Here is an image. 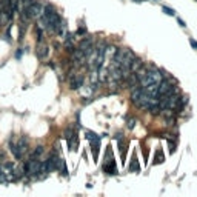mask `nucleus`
Masks as SVG:
<instances>
[{"mask_svg":"<svg viewBox=\"0 0 197 197\" xmlns=\"http://www.w3.org/2000/svg\"><path fill=\"white\" fill-rule=\"evenodd\" d=\"M153 2H159V0H153Z\"/></svg>","mask_w":197,"mask_h":197,"instance_id":"28","label":"nucleus"},{"mask_svg":"<svg viewBox=\"0 0 197 197\" xmlns=\"http://www.w3.org/2000/svg\"><path fill=\"white\" fill-rule=\"evenodd\" d=\"M25 31H26V23L23 22V23L20 25V31H19V39H23V36H25Z\"/></svg>","mask_w":197,"mask_h":197,"instance_id":"17","label":"nucleus"},{"mask_svg":"<svg viewBox=\"0 0 197 197\" xmlns=\"http://www.w3.org/2000/svg\"><path fill=\"white\" fill-rule=\"evenodd\" d=\"M134 2H137V3H140V2H143V0H134Z\"/></svg>","mask_w":197,"mask_h":197,"instance_id":"27","label":"nucleus"},{"mask_svg":"<svg viewBox=\"0 0 197 197\" xmlns=\"http://www.w3.org/2000/svg\"><path fill=\"white\" fill-rule=\"evenodd\" d=\"M177 23H179V25H180L182 28H185V26H186V23H185V22L182 20V19H177Z\"/></svg>","mask_w":197,"mask_h":197,"instance_id":"25","label":"nucleus"},{"mask_svg":"<svg viewBox=\"0 0 197 197\" xmlns=\"http://www.w3.org/2000/svg\"><path fill=\"white\" fill-rule=\"evenodd\" d=\"M43 151H45V148H43L42 145L36 146V150H34V153H33V157H34V159H39L40 156L43 154Z\"/></svg>","mask_w":197,"mask_h":197,"instance_id":"14","label":"nucleus"},{"mask_svg":"<svg viewBox=\"0 0 197 197\" xmlns=\"http://www.w3.org/2000/svg\"><path fill=\"white\" fill-rule=\"evenodd\" d=\"M96 89L91 86V85H82L79 88V92H80V96L83 97V99H89L91 96H92V92H94Z\"/></svg>","mask_w":197,"mask_h":197,"instance_id":"8","label":"nucleus"},{"mask_svg":"<svg viewBox=\"0 0 197 197\" xmlns=\"http://www.w3.org/2000/svg\"><path fill=\"white\" fill-rule=\"evenodd\" d=\"M126 126H128V129H132V128L136 126V120H134V119H131V120H128V123H126Z\"/></svg>","mask_w":197,"mask_h":197,"instance_id":"22","label":"nucleus"},{"mask_svg":"<svg viewBox=\"0 0 197 197\" xmlns=\"http://www.w3.org/2000/svg\"><path fill=\"white\" fill-rule=\"evenodd\" d=\"M22 56H23V51H22V49H17V51H16V59H17V60H20V59H22Z\"/></svg>","mask_w":197,"mask_h":197,"instance_id":"23","label":"nucleus"},{"mask_svg":"<svg viewBox=\"0 0 197 197\" xmlns=\"http://www.w3.org/2000/svg\"><path fill=\"white\" fill-rule=\"evenodd\" d=\"M9 6H11L12 12H19L20 11V0H9Z\"/></svg>","mask_w":197,"mask_h":197,"instance_id":"13","label":"nucleus"},{"mask_svg":"<svg viewBox=\"0 0 197 197\" xmlns=\"http://www.w3.org/2000/svg\"><path fill=\"white\" fill-rule=\"evenodd\" d=\"M9 150H11V153L14 154V157L20 159L26 151H28V139L22 136V137H19L17 143H14L12 140H9Z\"/></svg>","mask_w":197,"mask_h":197,"instance_id":"1","label":"nucleus"},{"mask_svg":"<svg viewBox=\"0 0 197 197\" xmlns=\"http://www.w3.org/2000/svg\"><path fill=\"white\" fill-rule=\"evenodd\" d=\"M190 43H191V46H193V48H196L197 49V42L194 39H190Z\"/></svg>","mask_w":197,"mask_h":197,"instance_id":"26","label":"nucleus"},{"mask_svg":"<svg viewBox=\"0 0 197 197\" xmlns=\"http://www.w3.org/2000/svg\"><path fill=\"white\" fill-rule=\"evenodd\" d=\"M174 151H176V143L169 142V153H174Z\"/></svg>","mask_w":197,"mask_h":197,"instance_id":"24","label":"nucleus"},{"mask_svg":"<svg viewBox=\"0 0 197 197\" xmlns=\"http://www.w3.org/2000/svg\"><path fill=\"white\" fill-rule=\"evenodd\" d=\"M5 176H6V180L8 182H12V180H17V174H16V165H12L11 162H6L3 166H2Z\"/></svg>","mask_w":197,"mask_h":197,"instance_id":"4","label":"nucleus"},{"mask_svg":"<svg viewBox=\"0 0 197 197\" xmlns=\"http://www.w3.org/2000/svg\"><path fill=\"white\" fill-rule=\"evenodd\" d=\"M26 11H28L29 19H39L40 16L43 14V5H42V3H37V2H33V3L26 8Z\"/></svg>","mask_w":197,"mask_h":197,"instance_id":"3","label":"nucleus"},{"mask_svg":"<svg viewBox=\"0 0 197 197\" xmlns=\"http://www.w3.org/2000/svg\"><path fill=\"white\" fill-rule=\"evenodd\" d=\"M106 174H117V168H116V162L113 160V159H108L106 162H105V165H103V168H102Z\"/></svg>","mask_w":197,"mask_h":197,"instance_id":"5","label":"nucleus"},{"mask_svg":"<svg viewBox=\"0 0 197 197\" xmlns=\"http://www.w3.org/2000/svg\"><path fill=\"white\" fill-rule=\"evenodd\" d=\"M162 9H163V12H165V14H168V16H176V11H174L172 8H168V6H163Z\"/></svg>","mask_w":197,"mask_h":197,"instance_id":"18","label":"nucleus"},{"mask_svg":"<svg viewBox=\"0 0 197 197\" xmlns=\"http://www.w3.org/2000/svg\"><path fill=\"white\" fill-rule=\"evenodd\" d=\"M86 33H88V29H86L85 26H79L77 31H76V36H85Z\"/></svg>","mask_w":197,"mask_h":197,"instance_id":"19","label":"nucleus"},{"mask_svg":"<svg viewBox=\"0 0 197 197\" xmlns=\"http://www.w3.org/2000/svg\"><path fill=\"white\" fill-rule=\"evenodd\" d=\"M142 66H143V62H142V60L136 56V57H134V60L131 62V73H136V71H137V69H140Z\"/></svg>","mask_w":197,"mask_h":197,"instance_id":"11","label":"nucleus"},{"mask_svg":"<svg viewBox=\"0 0 197 197\" xmlns=\"http://www.w3.org/2000/svg\"><path fill=\"white\" fill-rule=\"evenodd\" d=\"M129 171H139V163H137V159H136V156L132 157V163L129 165Z\"/></svg>","mask_w":197,"mask_h":197,"instance_id":"15","label":"nucleus"},{"mask_svg":"<svg viewBox=\"0 0 197 197\" xmlns=\"http://www.w3.org/2000/svg\"><path fill=\"white\" fill-rule=\"evenodd\" d=\"M163 162V154H162V151H157V156L154 159V163H162Z\"/></svg>","mask_w":197,"mask_h":197,"instance_id":"20","label":"nucleus"},{"mask_svg":"<svg viewBox=\"0 0 197 197\" xmlns=\"http://www.w3.org/2000/svg\"><path fill=\"white\" fill-rule=\"evenodd\" d=\"M96 71H97V76H99V82H100V83L108 79V68H105L103 65H102V66H99Z\"/></svg>","mask_w":197,"mask_h":197,"instance_id":"9","label":"nucleus"},{"mask_svg":"<svg viewBox=\"0 0 197 197\" xmlns=\"http://www.w3.org/2000/svg\"><path fill=\"white\" fill-rule=\"evenodd\" d=\"M85 136H86V139L91 142V145H100V136H97L96 132H91V131H88Z\"/></svg>","mask_w":197,"mask_h":197,"instance_id":"10","label":"nucleus"},{"mask_svg":"<svg viewBox=\"0 0 197 197\" xmlns=\"http://www.w3.org/2000/svg\"><path fill=\"white\" fill-rule=\"evenodd\" d=\"M37 40H39V43H42V40H43V31H42V28H37Z\"/></svg>","mask_w":197,"mask_h":197,"instance_id":"21","label":"nucleus"},{"mask_svg":"<svg viewBox=\"0 0 197 197\" xmlns=\"http://www.w3.org/2000/svg\"><path fill=\"white\" fill-rule=\"evenodd\" d=\"M68 80H69L71 89H79L80 86L83 85V77H82V76H77V74H74V76L68 77Z\"/></svg>","mask_w":197,"mask_h":197,"instance_id":"7","label":"nucleus"},{"mask_svg":"<svg viewBox=\"0 0 197 197\" xmlns=\"http://www.w3.org/2000/svg\"><path fill=\"white\" fill-rule=\"evenodd\" d=\"M37 57H39L40 60H43V59L48 57V48L46 46H39L37 48Z\"/></svg>","mask_w":197,"mask_h":197,"instance_id":"12","label":"nucleus"},{"mask_svg":"<svg viewBox=\"0 0 197 197\" xmlns=\"http://www.w3.org/2000/svg\"><path fill=\"white\" fill-rule=\"evenodd\" d=\"M92 48H94V42H92V39H83L79 45V49L80 51H83L86 56H88V52H89Z\"/></svg>","mask_w":197,"mask_h":197,"instance_id":"6","label":"nucleus"},{"mask_svg":"<svg viewBox=\"0 0 197 197\" xmlns=\"http://www.w3.org/2000/svg\"><path fill=\"white\" fill-rule=\"evenodd\" d=\"M74 134H76V132H74V129H73V128H68V129L63 132V136H65V139H66V140H69Z\"/></svg>","mask_w":197,"mask_h":197,"instance_id":"16","label":"nucleus"},{"mask_svg":"<svg viewBox=\"0 0 197 197\" xmlns=\"http://www.w3.org/2000/svg\"><path fill=\"white\" fill-rule=\"evenodd\" d=\"M172 92H176L174 79H163L159 83V96H169Z\"/></svg>","mask_w":197,"mask_h":197,"instance_id":"2","label":"nucleus"}]
</instances>
